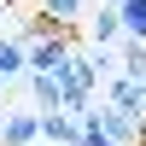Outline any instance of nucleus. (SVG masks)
Returning <instances> with one entry per match:
<instances>
[{
	"instance_id": "f257e3e1",
	"label": "nucleus",
	"mask_w": 146,
	"mask_h": 146,
	"mask_svg": "<svg viewBox=\"0 0 146 146\" xmlns=\"http://www.w3.org/2000/svg\"><path fill=\"white\" fill-rule=\"evenodd\" d=\"M64 58H70L64 41H35V47H29V70H35V76H58Z\"/></svg>"
},
{
	"instance_id": "f03ea898",
	"label": "nucleus",
	"mask_w": 146,
	"mask_h": 146,
	"mask_svg": "<svg viewBox=\"0 0 146 146\" xmlns=\"http://www.w3.org/2000/svg\"><path fill=\"white\" fill-rule=\"evenodd\" d=\"M111 105H117V111H129V117H146V82L117 76V82H111Z\"/></svg>"
},
{
	"instance_id": "7ed1b4c3",
	"label": "nucleus",
	"mask_w": 146,
	"mask_h": 146,
	"mask_svg": "<svg viewBox=\"0 0 146 146\" xmlns=\"http://www.w3.org/2000/svg\"><path fill=\"white\" fill-rule=\"evenodd\" d=\"M35 135H41V117H29V111H12L6 123H0V140H6V146H23Z\"/></svg>"
},
{
	"instance_id": "20e7f679",
	"label": "nucleus",
	"mask_w": 146,
	"mask_h": 146,
	"mask_svg": "<svg viewBox=\"0 0 146 146\" xmlns=\"http://www.w3.org/2000/svg\"><path fill=\"white\" fill-rule=\"evenodd\" d=\"M41 135H47V140H64V146H76V140H82V123H76V117H58V111H47V117H41Z\"/></svg>"
},
{
	"instance_id": "39448f33",
	"label": "nucleus",
	"mask_w": 146,
	"mask_h": 146,
	"mask_svg": "<svg viewBox=\"0 0 146 146\" xmlns=\"http://www.w3.org/2000/svg\"><path fill=\"white\" fill-rule=\"evenodd\" d=\"M29 88H35V100H41V111H58V105H64V88H58V76H35Z\"/></svg>"
},
{
	"instance_id": "423d86ee",
	"label": "nucleus",
	"mask_w": 146,
	"mask_h": 146,
	"mask_svg": "<svg viewBox=\"0 0 146 146\" xmlns=\"http://www.w3.org/2000/svg\"><path fill=\"white\" fill-rule=\"evenodd\" d=\"M117 29H123V12H111V6H100V18H94V41H111Z\"/></svg>"
},
{
	"instance_id": "0eeeda50",
	"label": "nucleus",
	"mask_w": 146,
	"mask_h": 146,
	"mask_svg": "<svg viewBox=\"0 0 146 146\" xmlns=\"http://www.w3.org/2000/svg\"><path fill=\"white\" fill-rule=\"evenodd\" d=\"M123 23H129V35L146 41V0H123Z\"/></svg>"
},
{
	"instance_id": "6e6552de",
	"label": "nucleus",
	"mask_w": 146,
	"mask_h": 146,
	"mask_svg": "<svg viewBox=\"0 0 146 146\" xmlns=\"http://www.w3.org/2000/svg\"><path fill=\"white\" fill-rule=\"evenodd\" d=\"M23 70V47L18 41H0V76H18Z\"/></svg>"
},
{
	"instance_id": "1a4fd4ad",
	"label": "nucleus",
	"mask_w": 146,
	"mask_h": 146,
	"mask_svg": "<svg viewBox=\"0 0 146 146\" xmlns=\"http://www.w3.org/2000/svg\"><path fill=\"white\" fill-rule=\"evenodd\" d=\"M123 76H129V82H146V47H129V58H123Z\"/></svg>"
},
{
	"instance_id": "9d476101",
	"label": "nucleus",
	"mask_w": 146,
	"mask_h": 146,
	"mask_svg": "<svg viewBox=\"0 0 146 146\" xmlns=\"http://www.w3.org/2000/svg\"><path fill=\"white\" fill-rule=\"evenodd\" d=\"M76 146H117V140H111V135H105V129H100V123H82V140H76Z\"/></svg>"
},
{
	"instance_id": "9b49d317",
	"label": "nucleus",
	"mask_w": 146,
	"mask_h": 146,
	"mask_svg": "<svg viewBox=\"0 0 146 146\" xmlns=\"http://www.w3.org/2000/svg\"><path fill=\"white\" fill-rule=\"evenodd\" d=\"M82 0H47V18H76Z\"/></svg>"
}]
</instances>
